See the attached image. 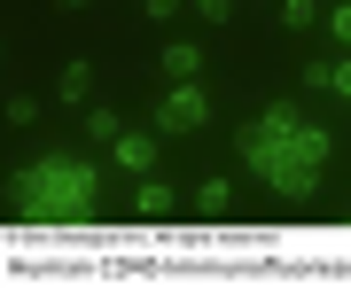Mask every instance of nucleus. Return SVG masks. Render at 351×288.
I'll use <instances>...</instances> for the list:
<instances>
[{"label": "nucleus", "instance_id": "f257e3e1", "mask_svg": "<svg viewBox=\"0 0 351 288\" xmlns=\"http://www.w3.org/2000/svg\"><path fill=\"white\" fill-rule=\"evenodd\" d=\"M328 148H336L328 125H304L289 101H274L258 125H242V156H250V172L265 179V187H281V195H320Z\"/></svg>", "mask_w": 351, "mask_h": 288}, {"label": "nucleus", "instance_id": "ddd939ff", "mask_svg": "<svg viewBox=\"0 0 351 288\" xmlns=\"http://www.w3.org/2000/svg\"><path fill=\"white\" fill-rule=\"evenodd\" d=\"M141 8H149V16H172V8H180V0H141Z\"/></svg>", "mask_w": 351, "mask_h": 288}, {"label": "nucleus", "instance_id": "9d476101", "mask_svg": "<svg viewBox=\"0 0 351 288\" xmlns=\"http://www.w3.org/2000/svg\"><path fill=\"white\" fill-rule=\"evenodd\" d=\"M320 24H328V31H336V39H343V55H351V0H336V8H328V16H320Z\"/></svg>", "mask_w": 351, "mask_h": 288}, {"label": "nucleus", "instance_id": "6e6552de", "mask_svg": "<svg viewBox=\"0 0 351 288\" xmlns=\"http://www.w3.org/2000/svg\"><path fill=\"white\" fill-rule=\"evenodd\" d=\"M94 94V70L86 63H63V101H86Z\"/></svg>", "mask_w": 351, "mask_h": 288}, {"label": "nucleus", "instance_id": "20e7f679", "mask_svg": "<svg viewBox=\"0 0 351 288\" xmlns=\"http://www.w3.org/2000/svg\"><path fill=\"white\" fill-rule=\"evenodd\" d=\"M110 156H117V172L149 179V163H156V133H117V140H110Z\"/></svg>", "mask_w": 351, "mask_h": 288}, {"label": "nucleus", "instance_id": "7ed1b4c3", "mask_svg": "<svg viewBox=\"0 0 351 288\" xmlns=\"http://www.w3.org/2000/svg\"><path fill=\"white\" fill-rule=\"evenodd\" d=\"M203 117H211V101H203V86H195V78H180V86L156 101V133H195Z\"/></svg>", "mask_w": 351, "mask_h": 288}, {"label": "nucleus", "instance_id": "423d86ee", "mask_svg": "<svg viewBox=\"0 0 351 288\" xmlns=\"http://www.w3.org/2000/svg\"><path fill=\"white\" fill-rule=\"evenodd\" d=\"M195 70H203V47H188V39H172V47H164V78L180 86V78H195Z\"/></svg>", "mask_w": 351, "mask_h": 288}, {"label": "nucleus", "instance_id": "f03ea898", "mask_svg": "<svg viewBox=\"0 0 351 288\" xmlns=\"http://www.w3.org/2000/svg\"><path fill=\"white\" fill-rule=\"evenodd\" d=\"M8 187H16V218H32V226H86L101 172L86 156H39V163H24V172L8 179Z\"/></svg>", "mask_w": 351, "mask_h": 288}, {"label": "nucleus", "instance_id": "f8f14e48", "mask_svg": "<svg viewBox=\"0 0 351 288\" xmlns=\"http://www.w3.org/2000/svg\"><path fill=\"white\" fill-rule=\"evenodd\" d=\"M328 86H336V94L351 101V55H343V63H328Z\"/></svg>", "mask_w": 351, "mask_h": 288}, {"label": "nucleus", "instance_id": "0eeeda50", "mask_svg": "<svg viewBox=\"0 0 351 288\" xmlns=\"http://www.w3.org/2000/svg\"><path fill=\"white\" fill-rule=\"evenodd\" d=\"M320 16H328V8H320V0H281V24H289V31H313V24H320Z\"/></svg>", "mask_w": 351, "mask_h": 288}, {"label": "nucleus", "instance_id": "9b49d317", "mask_svg": "<svg viewBox=\"0 0 351 288\" xmlns=\"http://www.w3.org/2000/svg\"><path fill=\"white\" fill-rule=\"evenodd\" d=\"M195 16H203V24H226V16H234V0H195Z\"/></svg>", "mask_w": 351, "mask_h": 288}, {"label": "nucleus", "instance_id": "1a4fd4ad", "mask_svg": "<svg viewBox=\"0 0 351 288\" xmlns=\"http://www.w3.org/2000/svg\"><path fill=\"white\" fill-rule=\"evenodd\" d=\"M195 211H203V218H226V179H203V195H195Z\"/></svg>", "mask_w": 351, "mask_h": 288}, {"label": "nucleus", "instance_id": "39448f33", "mask_svg": "<svg viewBox=\"0 0 351 288\" xmlns=\"http://www.w3.org/2000/svg\"><path fill=\"white\" fill-rule=\"evenodd\" d=\"M172 211H180V202H172V187H164V179H141V195H133V218H141V226H164Z\"/></svg>", "mask_w": 351, "mask_h": 288}, {"label": "nucleus", "instance_id": "4468645a", "mask_svg": "<svg viewBox=\"0 0 351 288\" xmlns=\"http://www.w3.org/2000/svg\"><path fill=\"white\" fill-rule=\"evenodd\" d=\"M63 8H86V0H63Z\"/></svg>", "mask_w": 351, "mask_h": 288}]
</instances>
